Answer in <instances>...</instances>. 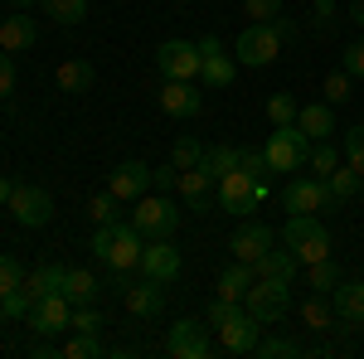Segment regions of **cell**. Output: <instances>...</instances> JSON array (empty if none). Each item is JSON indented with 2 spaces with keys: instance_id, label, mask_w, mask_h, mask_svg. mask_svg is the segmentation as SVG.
Masks as SVG:
<instances>
[{
  "instance_id": "cell-1",
  "label": "cell",
  "mask_w": 364,
  "mask_h": 359,
  "mask_svg": "<svg viewBox=\"0 0 364 359\" xmlns=\"http://www.w3.org/2000/svg\"><path fill=\"white\" fill-rule=\"evenodd\" d=\"M141 248H146V238L136 233V223H132V219L97 223V233H92V252H97L112 272H132V267L141 262Z\"/></svg>"
},
{
  "instance_id": "cell-2",
  "label": "cell",
  "mask_w": 364,
  "mask_h": 359,
  "mask_svg": "<svg viewBox=\"0 0 364 359\" xmlns=\"http://www.w3.org/2000/svg\"><path fill=\"white\" fill-rule=\"evenodd\" d=\"M291 306V277H257L243 296V311H248L257 326H277Z\"/></svg>"
},
{
  "instance_id": "cell-3",
  "label": "cell",
  "mask_w": 364,
  "mask_h": 359,
  "mask_svg": "<svg viewBox=\"0 0 364 359\" xmlns=\"http://www.w3.org/2000/svg\"><path fill=\"white\" fill-rule=\"evenodd\" d=\"M287 248L296 252L301 262L331 257V233H326L321 214H291V219H287Z\"/></svg>"
},
{
  "instance_id": "cell-4",
  "label": "cell",
  "mask_w": 364,
  "mask_h": 359,
  "mask_svg": "<svg viewBox=\"0 0 364 359\" xmlns=\"http://www.w3.org/2000/svg\"><path fill=\"white\" fill-rule=\"evenodd\" d=\"M282 44H287V39L277 34L272 20H267V25H252V20H248L243 34H238V44H233V58L248 63V68H267V63L282 54Z\"/></svg>"
},
{
  "instance_id": "cell-5",
  "label": "cell",
  "mask_w": 364,
  "mask_h": 359,
  "mask_svg": "<svg viewBox=\"0 0 364 359\" xmlns=\"http://www.w3.org/2000/svg\"><path fill=\"white\" fill-rule=\"evenodd\" d=\"M262 156H267L272 175H277V170H301L311 161V136L301 127H277V132L267 136V146H262Z\"/></svg>"
},
{
  "instance_id": "cell-6",
  "label": "cell",
  "mask_w": 364,
  "mask_h": 359,
  "mask_svg": "<svg viewBox=\"0 0 364 359\" xmlns=\"http://www.w3.org/2000/svg\"><path fill=\"white\" fill-rule=\"evenodd\" d=\"M267 194V180H252L248 170H228V175H219V190H214V199H219V209L224 214H248L252 204Z\"/></svg>"
},
{
  "instance_id": "cell-7",
  "label": "cell",
  "mask_w": 364,
  "mask_h": 359,
  "mask_svg": "<svg viewBox=\"0 0 364 359\" xmlns=\"http://www.w3.org/2000/svg\"><path fill=\"white\" fill-rule=\"evenodd\" d=\"M132 223H136L141 238H170L180 228V209L170 199H156V194H141L132 204Z\"/></svg>"
},
{
  "instance_id": "cell-8",
  "label": "cell",
  "mask_w": 364,
  "mask_h": 359,
  "mask_svg": "<svg viewBox=\"0 0 364 359\" xmlns=\"http://www.w3.org/2000/svg\"><path fill=\"white\" fill-rule=\"evenodd\" d=\"M156 68H161L166 78L195 83L199 68H204V54H199V44H190V39H166V44L156 49Z\"/></svg>"
},
{
  "instance_id": "cell-9",
  "label": "cell",
  "mask_w": 364,
  "mask_h": 359,
  "mask_svg": "<svg viewBox=\"0 0 364 359\" xmlns=\"http://www.w3.org/2000/svg\"><path fill=\"white\" fill-rule=\"evenodd\" d=\"M5 209L15 214V223H25V228H44V223L54 219V199H49V190H39V185H15Z\"/></svg>"
},
{
  "instance_id": "cell-10",
  "label": "cell",
  "mask_w": 364,
  "mask_h": 359,
  "mask_svg": "<svg viewBox=\"0 0 364 359\" xmlns=\"http://www.w3.org/2000/svg\"><path fill=\"white\" fill-rule=\"evenodd\" d=\"M29 331L34 335H63L68 331V321H73V301L63 296V291H54V296H39V301L29 306Z\"/></svg>"
},
{
  "instance_id": "cell-11",
  "label": "cell",
  "mask_w": 364,
  "mask_h": 359,
  "mask_svg": "<svg viewBox=\"0 0 364 359\" xmlns=\"http://www.w3.org/2000/svg\"><path fill=\"white\" fill-rule=\"evenodd\" d=\"M141 277H151V282H175V277H180V267H185V262H180V248H170V238H146V248H141Z\"/></svg>"
},
{
  "instance_id": "cell-12",
  "label": "cell",
  "mask_w": 364,
  "mask_h": 359,
  "mask_svg": "<svg viewBox=\"0 0 364 359\" xmlns=\"http://www.w3.org/2000/svg\"><path fill=\"white\" fill-rule=\"evenodd\" d=\"M340 204L331 199L326 180H291L287 185V214H336Z\"/></svg>"
},
{
  "instance_id": "cell-13",
  "label": "cell",
  "mask_w": 364,
  "mask_h": 359,
  "mask_svg": "<svg viewBox=\"0 0 364 359\" xmlns=\"http://www.w3.org/2000/svg\"><path fill=\"white\" fill-rule=\"evenodd\" d=\"M166 350L170 359H209V331H204V321H175L166 335Z\"/></svg>"
},
{
  "instance_id": "cell-14",
  "label": "cell",
  "mask_w": 364,
  "mask_h": 359,
  "mask_svg": "<svg viewBox=\"0 0 364 359\" xmlns=\"http://www.w3.org/2000/svg\"><path fill=\"white\" fill-rule=\"evenodd\" d=\"M199 54H204V68H199V78L209 87H228L233 78H238V58L224 54V44L214 39V34H204L199 39Z\"/></svg>"
},
{
  "instance_id": "cell-15",
  "label": "cell",
  "mask_w": 364,
  "mask_h": 359,
  "mask_svg": "<svg viewBox=\"0 0 364 359\" xmlns=\"http://www.w3.org/2000/svg\"><path fill=\"white\" fill-rule=\"evenodd\" d=\"M107 190H112L122 204H136L141 194L151 190V166H146V161H122V166L112 170V180H107Z\"/></svg>"
},
{
  "instance_id": "cell-16",
  "label": "cell",
  "mask_w": 364,
  "mask_h": 359,
  "mask_svg": "<svg viewBox=\"0 0 364 359\" xmlns=\"http://www.w3.org/2000/svg\"><path fill=\"white\" fill-rule=\"evenodd\" d=\"M214 185H219V180H214L204 166L180 170V175H175V190H180V199H185L190 214H209V190H214Z\"/></svg>"
},
{
  "instance_id": "cell-17",
  "label": "cell",
  "mask_w": 364,
  "mask_h": 359,
  "mask_svg": "<svg viewBox=\"0 0 364 359\" xmlns=\"http://www.w3.org/2000/svg\"><path fill=\"white\" fill-rule=\"evenodd\" d=\"M219 350L224 355H252L257 350V321H252L248 311H238L233 321L219 326Z\"/></svg>"
},
{
  "instance_id": "cell-18",
  "label": "cell",
  "mask_w": 364,
  "mask_h": 359,
  "mask_svg": "<svg viewBox=\"0 0 364 359\" xmlns=\"http://www.w3.org/2000/svg\"><path fill=\"white\" fill-rule=\"evenodd\" d=\"M331 306L340 316V331H360L364 326V282H340L331 291Z\"/></svg>"
},
{
  "instance_id": "cell-19",
  "label": "cell",
  "mask_w": 364,
  "mask_h": 359,
  "mask_svg": "<svg viewBox=\"0 0 364 359\" xmlns=\"http://www.w3.org/2000/svg\"><path fill=\"white\" fill-rule=\"evenodd\" d=\"M267 248H272V228H267V223H243V228L228 238V252H233L238 262H248V267H252V262H257Z\"/></svg>"
},
{
  "instance_id": "cell-20",
  "label": "cell",
  "mask_w": 364,
  "mask_h": 359,
  "mask_svg": "<svg viewBox=\"0 0 364 359\" xmlns=\"http://www.w3.org/2000/svg\"><path fill=\"white\" fill-rule=\"evenodd\" d=\"M199 107H204V97H199L195 83L166 78V87H161V112L166 117H199Z\"/></svg>"
},
{
  "instance_id": "cell-21",
  "label": "cell",
  "mask_w": 364,
  "mask_h": 359,
  "mask_svg": "<svg viewBox=\"0 0 364 359\" xmlns=\"http://www.w3.org/2000/svg\"><path fill=\"white\" fill-rule=\"evenodd\" d=\"M161 306H166V282H136V286H127V311L141 316V321H151V316H161Z\"/></svg>"
},
{
  "instance_id": "cell-22",
  "label": "cell",
  "mask_w": 364,
  "mask_h": 359,
  "mask_svg": "<svg viewBox=\"0 0 364 359\" xmlns=\"http://www.w3.org/2000/svg\"><path fill=\"white\" fill-rule=\"evenodd\" d=\"M301 267H306V262H301L291 248H267L257 262H252V277H296Z\"/></svg>"
},
{
  "instance_id": "cell-23",
  "label": "cell",
  "mask_w": 364,
  "mask_h": 359,
  "mask_svg": "<svg viewBox=\"0 0 364 359\" xmlns=\"http://www.w3.org/2000/svg\"><path fill=\"white\" fill-rule=\"evenodd\" d=\"M296 127H301L311 141H326L336 132V112H331V102H311V107L296 112Z\"/></svg>"
},
{
  "instance_id": "cell-24",
  "label": "cell",
  "mask_w": 364,
  "mask_h": 359,
  "mask_svg": "<svg viewBox=\"0 0 364 359\" xmlns=\"http://www.w3.org/2000/svg\"><path fill=\"white\" fill-rule=\"evenodd\" d=\"M34 39H39V29H34V20H29V15H10V20L0 25V49H10V54L29 49Z\"/></svg>"
},
{
  "instance_id": "cell-25",
  "label": "cell",
  "mask_w": 364,
  "mask_h": 359,
  "mask_svg": "<svg viewBox=\"0 0 364 359\" xmlns=\"http://www.w3.org/2000/svg\"><path fill=\"white\" fill-rule=\"evenodd\" d=\"M97 291H102V282L92 272H83V267H68V282H63V296L73 306H92L97 301Z\"/></svg>"
},
{
  "instance_id": "cell-26",
  "label": "cell",
  "mask_w": 364,
  "mask_h": 359,
  "mask_svg": "<svg viewBox=\"0 0 364 359\" xmlns=\"http://www.w3.org/2000/svg\"><path fill=\"white\" fill-rule=\"evenodd\" d=\"M252 282H257V277H252L248 262H233L228 272H219V282H214V286H219V296H224V301H243Z\"/></svg>"
},
{
  "instance_id": "cell-27",
  "label": "cell",
  "mask_w": 364,
  "mask_h": 359,
  "mask_svg": "<svg viewBox=\"0 0 364 359\" xmlns=\"http://www.w3.org/2000/svg\"><path fill=\"white\" fill-rule=\"evenodd\" d=\"M360 180H364V175L355 166H336L331 175H326V190H331L336 204H350V199H360Z\"/></svg>"
},
{
  "instance_id": "cell-28",
  "label": "cell",
  "mask_w": 364,
  "mask_h": 359,
  "mask_svg": "<svg viewBox=\"0 0 364 359\" xmlns=\"http://www.w3.org/2000/svg\"><path fill=\"white\" fill-rule=\"evenodd\" d=\"M54 83L63 87V92H87V87H92V63H87V58H68V63H58Z\"/></svg>"
},
{
  "instance_id": "cell-29",
  "label": "cell",
  "mask_w": 364,
  "mask_h": 359,
  "mask_svg": "<svg viewBox=\"0 0 364 359\" xmlns=\"http://www.w3.org/2000/svg\"><path fill=\"white\" fill-rule=\"evenodd\" d=\"M301 321H306L311 331H321V335H326V331H340V326H336V321H340V316H336V306L326 301L321 291H316L311 301H301Z\"/></svg>"
},
{
  "instance_id": "cell-30",
  "label": "cell",
  "mask_w": 364,
  "mask_h": 359,
  "mask_svg": "<svg viewBox=\"0 0 364 359\" xmlns=\"http://www.w3.org/2000/svg\"><path fill=\"white\" fill-rule=\"evenodd\" d=\"M238 161H243V151H238V146H209L199 166H204L209 175H214V180H219V175H228V170H238Z\"/></svg>"
},
{
  "instance_id": "cell-31",
  "label": "cell",
  "mask_w": 364,
  "mask_h": 359,
  "mask_svg": "<svg viewBox=\"0 0 364 359\" xmlns=\"http://www.w3.org/2000/svg\"><path fill=\"white\" fill-rule=\"evenodd\" d=\"M306 282L316 286V291H321V296H331V291H336L345 277H340V267L331 262V257H321V262H306Z\"/></svg>"
},
{
  "instance_id": "cell-32",
  "label": "cell",
  "mask_w": 364,
  "mask_h": 359,
  "mask_svg": "<svg viewBox=\"0 0 364 359\" xmlns=\"http://www.w3.org/2000/svg\"><path fill=\"white\" fill-rule=\"evenodd\" d=\"M44 15H54L58 25H83L87 20V0H39Z\"/></svg>"
},
{
  "instance_id": "cell-33",
  "label": "cell",
  "mask_w": 364,
  "mask_h": 359,
  "mask_svg": "<svg viewBox=\"0 0 364 359\" xmlns=\"http://www.w3.org/2000/svg\"><path fill=\"white\" fill-rule=\"evenodd\" d=\"M296 97H291V92H272V97H267V122H272V127H296Z\"/></svg>"
},
{
  "instance_id": "cell-34",
  "label": "cell",
  "mask_w": 364,
  "mask_h": 359,
  "mask_svg": "<svg viewBox=\"0 0 364 359\" xmlns=\"http://www.w3.org/2000/svg\"><path fill=\"white\" fill-rule=\"evenodd\" d=\"M199 161H204V146H199L195 136H180L175 146H170V166L175 170H195Z\"/></svg>"
},
{
  "instance_id": "cell-35",
  "label": "cell",
  "mask_w": 364,
  "mask_h": 359,
  "mask_svg": "<svg viewBox=\"0 0 364 359\" xmlns=\"http://www.w3.org/2000/svg\"><path fill=\"white\" fill-rule=\"evenodd\" d=\"M252 355H262V359H291V355H301V345L296 340H287V335H272V340H257V350Z\"/></svg>"
},
{
  "instance_id": "cell-36",
  "label": "cell",
  "mask_w": 364,
  "mask_h": 359,
  "mask_svg": "<svg viewBox=\"0 0 364 359\" xmlns=\"http://www.w3.org/2000/svg\"><path fill=\"white\" fill-rule=\"evenodd\" d=\"M107 326L102 321V311H92V306H73V321H68V331H78V335H97Z\"/></svg>"
},
{
  "instance_id": "cell-37",
  "label": "cell",
  "mask_w": 364,
  "mask_h": 359,
  "mask_svg": "<svg viewBox=\"0 0 364 359\" xmlns=\"http://www.w3.org/2000/svg\"><path fill=\"white\" fill-rule=\"evenodd\" d=\"M122 199H117L112 190L107 194H92V204H87V214H92V223H112V219H122V209H117Z\"/></svg>"
},
{
  "instance_id": "cell-38",
  "label": "cell",
  "mask_w": 364,
  "mask_h": 359,
  "mask_svg": "<svg viewBox=\"0 0 364 359\" xmlns=\"http://www.w3.org/2000/svg\"><path fill=\"white\" fill-rule=\"evenodd\" d=\"M29 296H25V286H15V291H5V296H0V316H5V321H25L29 316Z\"/></svg>"
},
{
  "instance_id": "cell-39",
  "label": "cell",
  "mask_w": 364,
  "mask_h": 359,
  "mask_svg": "<svg viewBox=\"0 0 364 359\" xmlns=\"http://www.w3.org/2000/svg\"><path fill=\"white\" fill-rule=\"evenodd\" d=\"M336 166H340V151L331 146V136H326V141H316V146H311V170H321V175H331Z\"/></svg>"
},
{
  "instance_id": "cell-40",
  "label": "cell",
  "mask_w": 364,
  "mask_h": 359,
  "mask_svg": "<svg viewBox=\"0 0 364 359\" xmlns=\"http://www.w3.org/2000/svg\"><path fill=\"white\" fill-rule=\"evenodd\" d=\"M350 83H355V78H350L345 68L326 73V87H321V92H326V102H331V107H336V102H345V97H350Z\"/></svg>"
},
{
  "instance_id": "cell-41",
  "label": "cell",
  "mask_w": 364,
  "mask_h": 359,
  "mask_svg": "<svg viewBox=\"0 0 364 359\" xmlns=\"http://www.w3.org/2000/svg\"><path fill=\"white\" fill-rule=\"evenodd\" d=\"M345 161H350V166H355V170L364 175V122L345 132Z\"/></svg>"
},
{
  "instance_id": "cell-42",
  "label": "cell",
  "mask_w": 364,
  "mask_h": 359,
  "mask_svg": "<svg viewBox=\"0 0 364 359\" xmlns=\"http://www.w3.org/2000/svg\"><path fill=\"white\" fill-rule=\"evenodd\" d=\"M92 355H102L97 335H73V340L63 345V359H92Z\"/></svg>"
},
{
  "instance_id": "cell-43",
  "label": "cell",
  "mask_w": 364,
  "mask_h": 359,
  "mask_svg": "<svg viewBox=\"0 0 364 359\" xmlns=\"http://www.w3.org/2000/svg\"><path fill=\"white\" fill-rule=\"evenodd\" d=\"M20 282H25V267H20L10 252H0V296H5V291H15Z\"/></svg>"
},
{
  "instance_id": "cell-44",
  "label": "cell",
  "mask_w": 364,
  "mask_h": 359,
  "mask_svg": "<svg viewBox=\"0 0 364 359\" xmlns=\"http://www.w3.org/2000/svg\"><path fill=\"white\" fill-rule=\"evenodd\" d=\"M243 10H248L252 25H267V20H277V15H282V0H243Z\"/></svg>"
},
{
  "instance_id": "cell-45",
  "label": "cell",
  "mask_w": 364,
  "mask_h": 359,
  "mask_svg": "<svg viewBox=\"0 0 364 359\" xmlns=\"http://www.w3.org/2000/svg\"><path fill=\"white\" fill-rule=\"evenodd\" d=\"M238 311H243V301H224V296H214V301H209V326L219 331V326H224V321H233Z\"/></svg>"
},
{
  "instance_id": "cell-46",
  "label": "cell",
  "mask_w": 364,
  "mask_h": 359,
  "mask_svg": "<svg viewBox=\"0 0 364 359\" xmlns=\"http://www.w3.org/2000/svg\"><path fill=\"white\" fill-rule=\"evenodd\" d=\"M238 166L248 170L252 180H267V175H272V166H267V156H262V151H252V146L243 151V161H238Z\"/></svg>"
},
{
  "instance_id": "cell-47",
  "label": "cell",
  "mask_w": 364,
  "mask_h": 359,
  "mask_svg": "<svg viewBox=\"0 0 364 359\" xmlns=\"http://www.w3.org/2000/svg\"><path fill=\"white\" fill-rule=\"evenodd\" d=\"M340 68H345L350 78H364V39H360V44H350V49H345V58H340Z\"/></svg>"
},
{
  "instance_id": "cell-48",
  "label": "cell",
  "mask_w": 364,
  "mask_h": 359,
  "mask_svg": "<svg viewBox=\"0 0 364 359\" xmlns=\"http://www.w3.org/2000/svg\"><path fill=\"white\" fill-rule=\"evenodd\" d=\"M15 92V58H10V49H0V102Z\"/></svg>"
},
{
  "instance_id": "cell-49",
  "label": "cell",
  "mask_w": 364,
  "mask_h": 359,
  "mask_svg": "<svg viewBox=\"0 0 364 359\" xmlns=\"http://www.w3.org/2000/svg\"><path fill=\"white\" fill-rule=\"evenodd\" d=\"M311 25H316V29L336 25V0H316V5H311Z\"/></svg>"
},
{
  "instance_id": "cell-50",
  "label": "cell",
  "mask_w": 364,
  "mask_h": 359,
  "mask_svg": "<svg viewBox=\"0 0 364 359\" xmlns=\"http://www.w3.org/2000/svg\"><path fill=\"white\" fill-rule=\"evenodd\" d=\"M175 175H180L175 166H166V170H151V185H156V190H175Z\"/></svg>"
},
{
  "instance_id": "cell-51",
  "label": "cell",
  "mask_w": 364,
  "mask_h": 359,
  "mask_svg": "<svg viewBox=\"0 0 364 359\" xmlns=\"http://www.w3.org/2000/svg\"><path fill=\"white\" fill-rule=\"evenodd\" d=\"M29 355H34V359H49V355H63V345H54V340L44 335V340H39V345H34Z\"/></svg>"
},
{
  "instance_id": "cell-52",
  "label": "cell",
  "mask_w": 364,
  "mask_h": 359,
  "mask_svg": "<svg viewBox=\"0 0 364 359\" xmlns=\"http://www.w3.org/2000/svg\"><path fill=\"white\" fill-rule=\"evenodd\" d=\"M272 25H277V34H282V39H291V34H296V25H291V20H287V15H277V20H272Z\"/></svg>"
},
{
  "instance_id": "cell-53",
  "label": "cell",
  "mask_w": 364,
  "mask_h": 359,
  "mask_svg": "<svg viewBox=\"0 0 364 359\" xmlns=\"http://www.w3.org/2000/svg\"><path fill=\"white\" fill-rule=\"evenodd\" d=\"M10 194H15V185H10V180H5V175H0V209H5V204H10Z\"/></svg>"
},
{
  "instance_id": "cell-54",
  "label": "cell",
  "mask_w": 364,
  "mask_h": 359,
  "mask_svg": "<svg viewBox=\"0 0 364 359\" xmlns=\"http://www.w3.org/2000/svg\"><path fill=\"white\" fill-rule=\"evenodd\" d=\"M350 10H355V20H360V29H364V0H350Z\"/></svg>"
},
{
  "instance_id": "cell-55",
  "label": "cell",
  "mask_w": 364,
  "mask_h": 359,
  "mask_svg": "<svg viewBox=\"0 0 364 359\" xmlns=\"http://www.w3.org/2000/svg\"><path fill=\"white\" fill-rule=\"evenodd\" d=\"M10 5H15V10H29V5H39V0H10Z\"/></svg>"
},
{
  "instance_id": "cell-56",
  "label": "cell",
  "mask_w": 364,
  "mask_h": 359,
  "mask_svg": "<svg viewBox=\"0 0 364 359\" xmlns=\"http://www.w3.org/2000/svg\"><path fill=\"white\" fill-rule=\"evenodd\" d=\"M360 199H364V180H360Z\"/></svg>"
}]
</instances>
